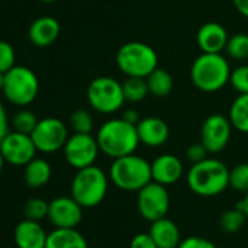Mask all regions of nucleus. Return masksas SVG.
Masks as SVG:
<instances>
[{"label":"nucleus","mask_w":248,"mask_h":248,"mask_svg":"<svg viewBox=\"0 0 248 248\" xmlns=\"http://www.w3.org/2000/svg\"><path fill=\"white\" fill-rule=\"evenodd\" d=\"M96 142L99 151L112 159L135 154L140 143L136 124L124 118H111L105 121L96 132Z\"/></svg>","instance_id":"1"},{"label":"nucleus","mask_w":248,"mask_h":248,"mask_svg":"<svg viewBox=\"0 0 248 248\" xmlns=\"http://www.w3.org/2000/svg\"><path fill=\"white\" fill-rule=\"evenodd\" d=\"M190 190L202 197H215L229 187L228 167L215 158H206L193 164L187 174Z\"/></svg>","instance_id":"2"},{"label":"nucleus","mask_w":248,"mask_h":248,"mask_svg":"<svg viewBox=\"0 0 248 248\" xmlns=\"http://www.w3.org/2000/svg\"><path fill=\"white\" fill-rule=\"evenodd\" d=\"M231 70L222 53H202L191 64L190 78L202 92H217L229 83Z\"/></svg>","instance_id":"3"},{"label":"nucleus","mask_w":248,"mask_h":248,"mask_svg":"<svg viewBox=\"0 0 248 248\" xmlns=\"http://www.w3.org/2000/svg\"><path fill=\"white\" fill-rule=\"evenodd\" d=\"M108 177L123 191H139L152 181L151 162L135 154L117 158L109 167Z\"/></svg>","instance_id":"4"},{"label":"nucleus","mask_w":248,"mask_h":248,"mask_svg":"<svg viewBox=\"0 0 248 248\" xmlns=\"http://www.w3.org/2000/svg\"><path fill=\"white\" fill-rule=\"evenodd\" d=\"M108 191V177L96 165L76 170L70 184V196L83 207L92 209L102 203Z\"/></svg>","instance_id":"5"},{"label":"nucleus","mask_w":248,"mask_h":248,"mask_svg":"<svg viewBox=\"0 0 248 248\" xmlns=\"http://www.w3.org/2000/svg\"><path fill=\"white\" fill-rule=\"evenodd\" d=\"M115 62L127 78H148L158 67V54L145 43L130 41L118 48Z\"/></svg>","instance_id":"6"},{"label":"nucleus","mask_w":248,"mask_h":248,"mask_svg":"<svg viewBox=\"0 0 248 248\" xmlns=\"http://www.w3.org/2000/svg\"><path fill=\"white\" fill-rule=\"evenodd\" d=\"M40 92L37 75L27 66H14L5 73L3 96L16 107H27L35 101Z\"/></svg>","instance_id":"7"},{"label":"nucleus","mask_w":248,"mask_h":248,"mask_svg":"<svg viewBox=\"0 0 248 248\" xmlns=\"http://www.w3.org/2000/svg\"><path fill=\"white\" fill-rule=\"evenodd\" d=\"M89 105L101 114H114L126 102L123 83L109 76L95 78L86 91Z\"/></svg>","instance_id":"8"},{"label":"nucleus","mask_w":248,"mask_h":248,"mask_svg":"<svg viewBox=\"0 0 248 248\" xmlns=\"http://www.w3.org/2000/svg\"><path fill=\"white\" fill-rule=\"evenodd\" d=\"M31 138L38 152L54 154L64 148L69 139V130L66 124L56 117H46L38 120Z\"/></svg>","instance_id":"9"},{"label":"nucleus","mask_w":248,"mask_h":248,"mask_svg":"<svg viewBox=\"0 0 248 248\" xmlns=\"http://www.w3.org/2000/svg\"><path fill=\"white\" fill-rule=\"evenodd\" d=\"M170 193L167 186L151 181L138 191V210L148 222L165 217L170 210Z\"/></svg>","instance_id":"10"},{"label":"nucleus","mask_w":248,"mask_h":248,"mask_svg":"<svg viewBox=\"0 0 248 248\" xmlns=\"http://www.w3.org/2000/svg\"><path fill=\"white\" fill-rule=\"evenodd\" d=\"M63 152L66 162L72 168L82 170L95 165V161L101 151L96 138H93L91 133H73L72 136H69Z\"/></svg>","instance_id":"11"},{"label":"nucleus","mask_w":248,"mask_h":248,"mask_svg":"<svg viewBox=\"0 0 248 248\" xmlns=\"http://www.w3.org/2000/svg\"><path fill=\"white\" fill-rule=\"evenodd\" d=\"M0 152L6 164L14 167H25L35 158L38 151L31 135L12 130L0 142Z\"/></svg>","instance_id":"12"},{"label":"nucleus","mask_w":248,"mask_h":248,"mask_svg":"<svg viewBox=\"0 0 248 248\" xmlns=\"http://www.w3.org/2000/svg\"><path fill=\"white\" fill-rule=\"evenodd\" d=\"M232 129L229 117L222 114H212L203 121L200 138L209 154H219L228 146Z\"/></svg>","instance_id":"13"},{"label":"nucleus","mask_w":248,"mask_h":248,"mask_svg":"<svg viewBox=\"0 0 248 248\" xmlns=\"http://www.w3.org/2000/svg\"><path fill=\"white\" fill-rule=\"evenodd\" d=\"M83 207L72 196H60L48 203V220L54 228H76L82 222Z\"/></svg>","instance_id":"14"},{"label":"nucleus","mask_w":248,"mask_h":248,"mask_svg":"<svg viewBox=\"0 0 248 248\" xmlns=\"http://www.w3.org/2000/svg\"><path fill=\"white\" fill-rule=\"evenodd\" d=\"M140 143L149 148H159L170 138L168 124L159 117H145L136 124Z\"/></svg>","instance_id":"15"},{"label":"nucleus","mask_w":248,"mask_h":248,"mask_svg":"<svg viewBox=\"0 0 248 248\" xmlns=\"http://www.w3.org/2000/svg\"><path fill=\"white\" fill-rule=\"evenodd\" d=\"M152 181H156L162 186H171L177 183L184 174V165L180 158L172 154L159 155L151 164Z\"/></svg>","instance_id":"16"},{"label":"nucleus","mask_w":248,"mask_h":248,"mask_svg":"<svg viewBox=\"0 0 248 248\" xmlns=\"http://www.w3.org/2000/svg\"><path fill=\"white\" fill-rule=\"evenodd\" d=\"M48 233L38 220L24 219L14 232V239L18 248H46Z\"/></svg>","instance_id":"17"},{"label":"nucleus","mask_w":248,"mask_h":248,"mask_svg":"<svg viewBox=\"0 0 248 248\" xmlns=\"http://www.w3.org/2000/svg\"><path fill=\"white\" fill-rule=\"evenodd\" d=\"M228 32L223 25L217 22H206L203 24L196 35L197 46L203 53H222L226 48Z\"/></svg>","instance_id":"18"},{"label":"nucleus","mask_w":248,"mask_h":248,"mask_svg":"<svg viewBox=\"0 0 248 248\" xmlns=\"http://www.w3.org/2000/svg\"><path fill=\"white\" fill-rule=\"evenodd\" d=\"M60 35V24L53 16H40L28 28L30 41L40 48L51 46Z\"/></svg>","instance_id":"19"},{"label":"nucleus","mask_w":248,"mask_h":248,"mask_svg":"<svg viewBox=\"0 0 248 248\" xmlns=\"http://www.w3.org/2000/svg\"><path fill=\"white\" fill-rule=\"evenodd\" d=\"M149 233L152 235L158 248H178L181 242V233L177 223L167 216L151 222Z\"/></svg>","instance_id":"20"},{"label":"nucleus","mask_w":248,"mask_h":248,"mask_svg":"<svg viewBox=\"0 0 248 248\" xmlns=\"http://www.w3.org/2000/svg\"><path fill=\"white\" fill-rule=\"evenodd\" d=\"M46 248H89V245L76 228H56L48 233Z\"/></svg>","instance_id":"21"},{"label":"nucleus","mask_w":248,"mask_h":248,"mask_svg":"<svg viewBox=\"0 0 248 248\" xmlns=\"http://www.w3.org/2000/svg\"><path fill=\"white\" fill-rule=\"evenodd\" d=\"M51 165L43 158H34L25 165L24 181L30 188H41L51 180Z\"/></svg>","instance_id":"22"},{"label":"nucleus","mask_w":248,"mask_h":248,"mask_svg":"<svg viewBox=\"0 0 248 248\" xmlns=\"http://www.w3.org/2000/svg\"><path fill=\"white\" fill-rule=\"evenodd\" d=\"M228 117L235 130L248 133V93H239L233 99Z\"/></svg>","instance_id":"23"},{"label":"nucleus","mask_w":248,"mask_h":248,"mask_svg":"<svg viewBox=\"0 0 248 248\" xmlns=\"http://www.w3.org/2000/svg\"><path fill=\"white\" fill-rule=\"evenodd\" d=\"M148 86H149V93L156 96V98H164L168 96L172 91L174 80L172 76L168 70L156 67L148 78H146Z\"/></svg>","instance_id":"24"},{"label":"nucleus","mask_w":248,"mask_h":248,"mask_svg":"<svg viewBox=\"0 0 248 248\" xmlns=\"http://www.w3.org/2000/svg\"><path fill=\"white\" fill-rule=\"evenodd\" d=\"M123 92L127 102H140L149 95L146 78H127L123 82Z\"/></svg>","instance_id":"25"},{"label":"nucleus","mask_w":248,"mask_h":248,"mask_svg":"<svg viewBox=\"0 0 248 248\" xmlns=\"http://www.w3.org/2000/svg\"><path fill=\"white\" fill-rule=\"evenodd\" d=\"M226 54L233 60H247L248 59V34L238 32L228 38Z\"/></svg>","instance_id":"26"},{"label":"nucleus","mask_w":248,"mask_h":248,"mask_svg":"<svg viewBox=\"0 0 248 248\" xmlns=\"http://www.w3.org/2000/svg\"><path fill=\"white\" fill-rule=\"evenodd\" d=\"M245 219H247L245 213L239 207H235V209H231V210H226L225 213H222V216L219 219V225H220L222 231H225L228 233H235L244 226Z\"/></svg>","instance_id":"27"},{"label":"nucleus","mask_w":248,"mask_h":248,"mask_svg":"<svg viewBox=\"0 0 248 248\" xmlns=\"http://www.w3.org/2000/svg\"><path fill=\"white\" fill-rule=\"evenodd\" d=\"M38 124L37 115L30 109H19L12 118V129L19 133L31 135Z\"/></svg>","instance_id":"28"},{"label":"nucleus","mask_w":248,"mask_h":248,"mask_svg":"<svg viewBox=\"0 0 248 248\" xmlns=\"http://www.w3.org/2000/svg\"><path fill=\"white\" fill-rule=\"evenodd\" d=\"M69 123L75 133H92L93 130V117L86 109L73 111L69 118Z\"/></svg>","instance_id":"29"},{"label":"nucleus","mask_w":248,"mask_h":248,"mask_svg":"<svg viewBox=\"0 0 248 248\" xmlns=\"http://www.w3.org/2000/svg\"><path fill=\"white\" fill-rule=\"evenodd\" d=\"M24 216L31 220H43L48 216V202L40 197L27 200V203L24 204Z\"/></svg>","instance_id":"30"},{"label":"nucleus","mask_w":248,"mask_h":248,"mask_svg":"<svg viewBox=\"0 0 248 248\" xmlns=\"http://www.w3.org/2000/svg\"><path fill=\"white\" fill-rule=\"evenodd\" d=\"M229 187L241 193H248V164H239L229 170Z\"/></svg>","instance_id":"31"},{"label":"nucleus","mask_w":248,"mask_h":248,"mask_svg":"<svg viewBox=\"0 0 248 248\" xmlns=\"http://www.w3.org/2000/svg\"><path fill=\"white\" fill-rule=\"evenodd\" d=\"M231 86L239 93H248V64H242L231 70Z\"/></svg>","instance_id":"32"},{"label":"nucleus","mask_w":248,"mask_h":248,"mask_svg":"<svg viewBox=\"0 0 248 248\" xmlns=\"http://www.w3.org/2000/svg\"><path fill=\"white\" fill-rule=\"evenodd\" d=\"M16 54L14 47L8 41L0 40V72L6 73L15 66Z\"/></svg>","instance_id":"33"},{"label":"nucleus","mask_w":248,"mask_h":248,"mask_svg":"<svg viewBox=\"0 0 248 248\" xmlns=\"http://www.w3.org/2000/svg\"><path fill=\"white\" fill-rule=\"evenodd\" d=\"M207 154H209V151H207L206 146L200 142V143H193V145H190V146L187 148V151H186V158H187V161L191 162V165H193V164H197V162L206 159V158H207Z\"/></svg>","instance_id":"34"},{"label":"nucleus","mask_w":248,"mask_h":248,"mask_svg":"<svg viewBox=\"0 0 248 248\" xmlns=\"http://www.w3.org/2000/svg\"><path fill=\"white\" fill-rule=\"evenodd\" d=\"M178 248H219L210 239L203 236H188L181 239Z\"/></svg>","instance_id":"35"},{"label":"nucleus","mask_w":248,"mask_h":248,"mask_svg":"<svg viewBox=\"0 0 248 248\" xmlns=\"http://www.w3.org/2000/svg\"><path fill=\"white\" fill-rule=\"evenodd\" d=\"M130 248H158V245L149 232H142L133 236L130 241Z\"/></svg>","instance_id":"36"},{"label":"nucleus","mask_w":248,"mask_h":248,"mask_svg":"<svg viewBox=\"0 0 248 248\" xmlns=\"http://www.w3.org/2000/svg\"><path fill=\"white\" fill-rule=\"evenodd\" d=\"M9 133V123H8V114L3 102L0 101V142Z\"/></svg>","instance_id":"37"},{"label":"nucleus","mask_w":248,"mask_h":248,"mask_svg":"<svg viewBox=\"0 0 248 248\" xmlns=\"http://www.w3.org/2000/svg\"><path fill=\"white\" fill-rule=\"evenodd\" d=\"M121 118H124V120L129 121V123H132V124H138V123L140 121V115H139V112H138L136 109H133V108H129V109L124 111Z\"/></svg>","instance_id":"38"},{"label":"nucleus","mask_w":248,"mask_h":248,"mask_svg":"<svg viewBox=\"0 0 248 248\" xmlns=\"http://www.w3.org/2000/svg\"><path fill=\"white\" fill-rule=\"evenodd\" d=\"M233 2V6L235 9L244 16L248 19V0H232Z\"/></svg>","instance_id":"39"},{"label":"nucleus","mask_w":248,"mask_h":248,"mask_svg":"<svg viewBox=\"0 0 248 248\" xmlns=\"http://www.w3.org/2000/svg\"><path fill=\"white\" fill-rule=\"evenodd\" d=\"M236 207H239V209L245 213V216H247V219H248V193H245L244 199L236 204Z\"/></svg>","instance_id":"40"},{"label":"nucleus","mask_w":248,"mask_h":248,"mask_svg":"<svg viewBox=\"0 0 248 248\" xmlns=\"http://www.w3.org/2000/svg\"><path fill=\"white\" fill-rule=\"evenodd\" d=\"M5 164H6V161H5V158H3L2 152H0V175H2V172H3V167H5Z\"/></svg>","instance_id":"41"},{"label":"nucleus","mask_w":248,"mask_h":248,"mask_svg":"<svg viewBox=\"0 0 248 248\" xmlns=\"http://www.w3.org/2000/svg\"><path fill=\"white\" fill-rule=\"evenodd\" d=\"M3 85H5V73L0 72V92L3 91Z\"/></svg>","instance_id":"42"},{"label":"nucleus","mask_w":248,"mask_h":248,"mask_svg":"<svg viewBox=\"0 0 248 248\" xmlns=\"http://www.w3.org/2000/svg\"><path fill=\"white\" fill-rule=\"evenodd\" d=\"M41 3H54V2H59V0H38Z\"/></svg>","instance_id":"43"}]
</instances>
